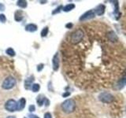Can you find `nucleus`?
Returning a JSON list of instances; mask_svg holds the SVG:
<instances>
[{
    "mask_svg": "<svg viewBox=\"0 0 126 118\" xmlns=\"http://www.w3.org/2000/svg\"><path fill=\"white\" fill-rule=\"evenodd\" d=\"M22 11L21 10H18L14 14V19H15V21H21V20L23 19V15H22Z\"/></svg>",
    "mask_w": 126,
    "mask_h": 118,
    "instance_id": "4468645a",
    "label": "nucleus"
},
{
    "mask_svg": "<svg viewBox=\"0 0 126 118\" xmlns=\"http://www.w3.org/2000/svg\"><path fill=\"white\" fill-rule=\"evenodd\" d=\"M44 118H52V117H51V114L50 113H46L44 114Z\"/></svg>",
    "mask_w": 126,
    "mask_h": 118,
    "instance_id": "5701e85b",
    "label": "nucleus"
},
{
    "mask_svg": "<svg viewBox=\"0 0 126 118\" xmlns=\"http://www.w3.org/2000/svg\"><path fill=\"white\" fill-rule=\"evenodd\" d=\"M73 26V25L72 23H68V24H66V25H65V27L67 28V29H72Z\"/></svg>",
    "mask_w": 126,
    "mask_h": 118,
    "instance_id": "4be33fe9",
    "label": "nucleus"
},
{
    "mask_svg": "<svg viewBox=\"0 0 126 118\" xmlns=\"http://www.w3.org/2000/svg\"><path fill=\"white\" fill-rule=\"evenodd\" d=\"M6 118H16L15 117H14V116H9L8 117H6Z\"/></svg>",
    "mask_w": 126,
    "mask_h": 118,
    "instance_id": "c85d7f7f",
    "label": "nucleus"
},
{
    "mask_svg": "<svg viewBox=\"0 0 126 118\" xmlns=\"http://www.w3.org/2000/svg\"><path fill=\"white\" fill-rule=\"evenodd\" d=\"M106 38H107L110 42H113V43H115L118 40L117 35L113 31H110L106 33Z\"/></svg>",
    "mask_w": 126,
    "mask_h": 118,
    "instance_id": "1a4fd4ad",
    "label": "nucleus"
},
{
    "mask_svg": "<svg viewBox=\"0 0 126 118\" xmlns=\"http://www.w3.org/2000/svg\"><path fill=\"white\" fill-rule=\"evenodd\" d=\"M70 95V93L69 92H65V93H64L62 94V96L64 97V98H65V97H67V96H69Z\"/></svg>",
    "mask_w": 126,
    "mask_h": 118,
    "instance_id": "bb28decb",
    "label": "nucleus"
},
{
    "mask_svg": "<svg viewBox=\"0 0 126 118\" xmlns=\"http://www.w3.org/2000/svg\"><path fill=\"white\" fill-rule=\"evenodd\" d=\"M84 36V32L83 31L82 29H77L75 31L72 33L70 37V42L73 43V44H77V43H80L83 38Z\"/></svg>",
    "mask_w": 126,
    "mask_h": 118,
    "instance_id": "f03ea898",
    "label": "nucleus"
},
{
    "mask_svg": "<svg viewBox=\"0 0 126 118\" xmlns=\"http://www.w3.org/2000/svg\"><path fill=\"white\" fill-rule=\"evenodd\" d=\"M33 81H34V76H31L30 77L27 78V80L25 82V89H30L31 86H32L33 84Z\"/></svg>",
    "mask_w": 126,
    "mask_h": 118,
    "instance_id": "9d476101",
    "label": "nucleus"
},
{
    "mask_svg": "<svg viewBox=\"0 0 126 118\" xmlns=\"http://www.w3.org/2000/svg\"><path fill=\"white\" fill-rule=\"evenodd\" d=\"M43 69V64H40L37 66V71H41Z\"/></svg>",
    "mask_w": 126,
    "mask_h": 118,
    "instance_id": "b1692460",
    "label": "nucleus"
},
{
    "mask_svg": "<svg viewBox=\"0 0 126 118\" xmlns=\"http://www.w3.org/2000/svg\"><path fill=\"white\" fill-rule=\"evenodd\" d=\"M62 109L63 112L65 113H73L75 109H76V102L72 98H69L64 101L62 104Z\"/></svg>",
    "mask_w": 126,
    "mask_h": 118,
    "instance_id": "f257e3e1",
    "label": "nucleus"
},
{
    "mask_svg": "<svg viewBox=\"0 0 126 118\" xmlns=\"http://www.w3.org/2000/svg\"><path fill=\"white\" fill-rule=\"evenodd\" d=\"M75 4L73 3H70V4H68V5H66L65 6L63 7V9L62 10L64 11V12H69L71 10H73L74 8H75Z\"/></svg>",
    "mask_w": 126,
    "mask_h": 118,
    "instance_id": "2eb2a0df",
    "label": "nucleus"
},
{
    "mask_svg": "<svg viewBox=\"0 0 126 118\" xmlns=\"http://www.w3.org/2000/svg\"><path fill=\"white\" fill-rule=\"evenodd\" d=\"M6 53L8 54V55H10V56H11V57H13V56H14V55L16 54H15V51L14 50V49L13 48H8L6 50Z\"/></svg>",
    "mask_w": 126,
    "mask_h": 118,
    "instance_id": "a211bd4d",
    "label": "nucleus"
},
{
    "mask_svg": "<svg viewBox=\"0 0 126 118\" xmlns=\"http://www.w3.org/2000/svg\"><path fill=\"white\" fill-rule=\"evenodd\" d=\"M39 89H40V86L38 84H33L32 86V90L33 92H38Z\"/></svg>",
    "mask_w": 126,
    "mask_h": 118,
    "instance_id": "f3484780",
    "label": "nucleus"
},
{
    "mask_svg": "<svg viewBox=\"0 0 126 118\" xmlns=\"http://www.w3.org/2000/svg\"><path fill=\"white\" fill-rule=\"evenodd\" d=\"M29 118H39V117H37L36 115H33V114H30L29 115Z\"/></svg>",
    "mask_w": 126,
    "mask_h": 118,
    "instance_id": "cd10ccee",
    "label": "nucleus"
},
{
    "mask_svg": "<svg viewBox=\"0 0 126 118\" xmlns=\"http://www.w3.org/2000/svg\"><path fill=\"white\" fill-rule=\"evenodd\" d=\"M15 85H16V80L14 79V77L8 76L2 82V88L5 90H10L13 88Z\"/></svg>",
    "mask_w": 126,
    "mask_h": 118,
    "instance_id": "20e7f679",
    "label": "nucleus"
},
{
    "mask_svg": "<svg viewBox=\"0 0 126 118\" xmlns=\"http://www.w3.org/2000/svg\"><path fill=\"white\" fill-rule=\"evenodd\" d=\"M48 31H49L48 27H45L41 31V36L42 37H45L46 35H47V33H48Z\"/></svg>",
    "mask_w": 126,
    "mask_h": 118,
    "instance_id": "6ab92c4d",
    "label": "nucleus"
},
{
    "mask_svg": "<svg viewBox=\"0 0 126 118\" xmlns=\"http://www.w3.org/2000/svg\"><path fill=\"white\" fill-rule=\"evenodd\" d=\"M0 10H5V6L2 3H0Z\"/></svg>",
    "mask_w": 126,
    "mask_h": 118,
    "instance_id": "a878e982",
    "label": "nucleus"
},
{
    "mask_svg": "<svg viewBox=\"0 0 126 118\" xmlns=\"http://www.w3.org/2000/svg\"><path fill=\"white\" fill-rule=\"evenodd\" d=\"M52 65L54 71H58L59 69V54L56 53L52 58Z\"/></svg>",
    "mask_w": 126,
    "mask_h": 118,
    "instance_id": "0eeeda50",
    "label": "nucleus"
},
{
    "mask_svg": "<svg viewBox=\"0 0 126 118\" xmlns=\"http://www.w3.org/2000/svg\"><path fill=\"white\" fill-rule=\"evenodd\" d=\"M35 105H30L29 107V111L30 112H32V111H34L35 110Z\"/></svg>",
    "mask_w": 126,
    "mask_h": 118,
    "instance_id": "393cba45",
    "label": "nucleus"
},
{
    "mask_svg": "<svg viewBox=\"0 0 126 118\" xmlns=\"http://www.w3.org/2000/svg\"><path fill=\"white\" fill-rule=\"evenodd\" d=\"M95 16V14H94V11L92 10H90L88 11H87L86 13H84L83 15L80 16V21H88V20H91Z\"/></svg>",
    "mask_w": 126,
    "mask_h": 118,
    "instance_id": "423d86ee",
    "label": "nucleus"
},
{
    "mask_svg": "<svg viewBox=\"0 0 126 118\" xmlns=\"http://www.w3.org/2000/svg\"><path fill=\"white\" fill-rule=\"evenodd\" d=\"M25 30L27 31H29V32H34L37 30V26L34 24H29V25L25 26Z\"/></svg>",
    "mask_w": 126,
    "mask_h": 118,
    "instance_id": "f8f14e48",
    "label": "nucleus"
},
{
    "mask_svg": "<svg viewBox=\"0 0 126 118\" xmlns=\"http://www.w3.org/2000/svg\"><path fill=\"white\" fill-rule=\"evenodd\" d=\"M98 99L103 103H111L114 100V97L111 93L103 91L98 95Z\"/></svg>",
    "mask_w": 126,
    "mask_h": 118,
    "instance_id": "7ed1b4c3",
    "label": "nucleus"
},
{
    "mask_svg": "<svg viewBox=\"0 0 126 118\" xmlns=\"http://www.w3.org/2000/svg\"><path fill=\"white\" fill-rule=\"evenodd\" d=\"M47 99L46 98V97H44L43 95H42V94H40V95H39L37 97V99H36V102H37V103L39 106H41L43 105V104L44 103V102H46Z\"/></svg>",
    "mask_w": 126,
    "mask_h": 118,
    "instance_id": "ddd939ff",
    "label": "nucleus"
},
{
    "mask_svg": "<svg viewBox=\"0 0 126 118\" xmlns=\"http://www.w3.org/2000/svg\"><path fill=\"white\" fill-rule=\"evenodd\" d=\"M25 104H26V101L24 98H21L17 102V110H22L25 107Z\"/></svg>",
    "mask_w": 126,
    "mask_h": 118,
    "instance_id": "9b49d317",
    "label": "nucleus"
},
{
    "mask_svg": "<svg viewBox=\"0 0 126 118\" xmlns=\"http://www.w3.org/2000/svg\"><path fill=\"white\" fill-rule=\"evenodd\" d=\"M5 109L9 112H14L17 110V102L14 99H9L5 104Z\"/></svg>",
    "mask_w": 126,
    "mask_h": 118,
    "instance_id": "39448f33",
    "label": "nucleus"
},
{
    "mask_svg": "<svg viewBox=\"0 0 126 118\" xmlns=\"http://www.w3.org/2000/svg\"><path fill=\"white\" fill-rule=\"evenodd\" d=\"M106 11V6L103 4H100L98 6H96V8L94 9V14H97L98 16H102L105 14Z\"/></svg>",
    "mask_w": 126,
    "mask_h": 118,
    "instance_id": "6e6552de",
    "label": "nucleus"
},
{
    "mask_svg": "<svg viewBox=\"0 0 126 118\" xmlns=\"http://www.w3.org/2000/svg\"><path fill=\"white\" fill-rule=\"evenodd\" d=\"M27 5H28V2L26 1H25V0H20V1L17 2V6L21 8H23V9L26 8Z\"/></svg>",
    "mask_w": 126,
    "mask_h": 118,
    "instance_id": "dca6fc26",
    "label": "nucleus"
},
{
    "mask_svg": "<svg viewBox=\"0 0 126 118\" xmlns=\"http://www.w3.org/2000/svg\"><path fill=\"white\" fill-rule=\"evenodd\" d=\"M6 21V16L4 14H0V22L2 23H5Z\"/></svg>",
    "mask_w": 126,
    "mask_h": 118,
    "instance_id": "412c9836",
    "label": "nucleus"
},
{
    "mask_svg": "<svg viewBox=\"0 0 126 118\" xmlns=\"http://www.w3.org/2000/svg\"><path fill=\"white\" fill-rule=\"evenodd\" d=\"M63 9V6H59L58 7H57L56 9H55L53 12H52V14H56L58 13H59V12L61 11V10Z\"/></svg>",
    "mask_w": 126,
    "mask_h": 118,
    "instance_id": "aec40b11",
    "label": "nucleus"
}]
</instances>
